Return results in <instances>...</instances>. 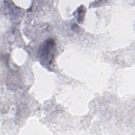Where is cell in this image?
I'll use <instances>...</instances> for the list:
<instances>
[{
  "label": "cell",
  "mask_w": 135,
  "mask_h": 135,
  "mask_svg": "<svg viewBox=\"0 0 135 135\" xmlns=\"http://www.w3.org/2000/svg\"><path fill=\"white\" fill-rule=\"evenodd\" d=\"M55 43L51 39L45 41L40 46L38 55L42 64L50 66L54 58Z\"/></svg>",
  "instance_id": "cell-1"
}]
</instances>
